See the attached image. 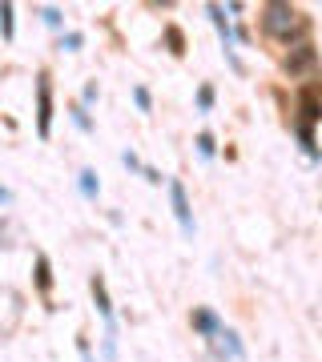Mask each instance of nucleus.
Returning <instances> with one entry per match:
<instances>
[{"label": "nucleus", "instance_id": "obj_5", "mask_svg": "<svg viewBox=\"0 0 322 362\" xmlns=\"http://www.w3.org/2000/svg\"><path fill=\"white\" fill-rule=\"evenodd\" d=\"M169 206H173V218H178L181 233L193 238V214H190V197H185V185L181 181H169Z\"/></svg>", "mask_w": 322, "mask_h": 362}, {"label": "nucleus", "instance_id": "obj_15", "mask_svg": "<svg viewBox=\"0 0 322 362\" xmlns=\"http://www.w3.org/2000/svg\"><path fill=\"white\" fill-rule=\"evenodd\" d=\"M197 153L206 157V161L218 153V145H214V137H209V133H202V137H197Z\"/></svg>", "mask_w": 322, "mask_h": 362}, {"label": "nucleus", "instance_id": "obj_12", "mask_svg": "<svg viewBox=\"0 0 322 362\" xmlns=\"http://www.w3.org/2000/svg\"><path fill=\"white\" fill-rule=\"evenodd\" d=\"M218 338H226V354H230V358H242L246 350H242V342H238V334H234V330H226V326H222V334Z\"/></svg>", "mask_w": 322, "mask_h": 362}, {"label": "nucleus", "instance_id": "obj_16", "mask_svg": "<svg viewBox=\"0 0 322 362\" xmlns=\"http://www.w3.org/2000/svg\"><path fill=\"white\" fill-rule=\"evenodd\" d=\"M197 109H202V113H209V109H214V89H209V85H202V89H197Z\"/></svg>", "mask_w": 322, "mask_h": 362}, {"label": "nucleus", "instance_id": "obj_10", "mask_svg": "<svg viewBox=\"0 0 322 362\" xmlns=\"http://www.w3.org/2000/svg\"><path fill=\"white\" fill-rule=\"evenodd\" d=\"M69 113H73V125H77L81 133H93V117L85 113V105H69Z\"/></svg>", "mask_w": 322, "mask_h": 362}, {"label": "nucleus", "instance_id": "obj_6", "mask_svg": "<svg viewBox=\"0 0 322 362\" xmlns=\"http://www.w3.org/2000/svg\"><path fill=\"white\" fill-rule=\"evenodd\" d=\"M298 129H314V121H318V93H314V85H306L302 89V97H298Z\"/></svg>", "mask_w": 322, "mask_h": 362}, {"label": "nucleus", "instance_id": "obj_14", "mask_svg": "<svg viewBox=\"0 0 322 362\" xmlns=\"http://www.w3.org/2000/svg\"><path fill=\"white\" fill-rule=\"evenodd\" d=\"M133 101H137V109H142V113H149V109H154V97H149V89H142V85L133 89Z\"/></svg>", "mask_w": 322, "mask_h": 362}, {"label": "nucleus", "instance_id": "obj_13", "mask_svg": "<svg viewBox=\"0 0 322 362\" xmlns=\"http://www.w3.org/2000/svg\"><path fill=\"white\" fill-rule=\"evenodd\" d=\"M0 33H4V40H13V4L8 0L0 4Z\"/></svg>", "mask_w": 322, "mask_h": 362}, {"label": "nucleus", "instance_id": "obj_1", "mask_svg": "<svg viewBox=\"0 0 322 362\" xmlns=\"http://www.w3.org/2000/svg\"><path fill=\"white\" fill-rule=\"evenodd\" d=\"M262 28H266V37L282 40V45L306 40V16L298 8H290V4H266L262 8Z\"/></svg>", "mask_w": 322, "mask_h": 362}, {"label": "nucleus", "instance_id": "obj_7", "mask_svg": "<svg viewBox=\"0 0 322 362\" xmlns=\"http://www.w3.org/2000/svg\"><path fill=\"white\" fill-rule=\"evenodd\" d=\"M190 322H193V330H197L202 338H218V334H222V318H218L214 310H206V306H197Z\"/></svg>", "mask_w": 322, "mask_h": 362}, {"label": "nucleus", "instance_id": "obj_9", "mask_svg": "<svg viewBox=\"0 0 322 362\" xmlns=\"http://www.w3.org/2000/svg\"><path fill=\"white\" fill-rule=\"evenodd\" d=\"M77 189H81V197H89V202H97V194H101V181H97V173H93V169H81Z\"/></svg>", "mask_w": 322, "mask_h": 362}, {"label": "nucleus", "instance_id": "obj_4", "mask_svg": "<svg viewBox=\"0 0 322 362\" xmlns=\"http://www.w3.org/2000/svg\"><path fill=\"white\" fill-rule=\"evenodd\" d=\"M206 13H209V21H214V28H218L230 69H238V73H242V61H238V52H234V33H230V21H226V8H222V4H206Z\"/></svg>", "mask_w": 322, "mask_h": 362}, {"label": "nucleus", "instance_id": "obj_11", "mask_svg": "<svg viewBox=\"0 0 322 362\" xmlns=\"http://www.w3.org/2000/svg\"><path fill=\"white\" fill-rule=\"evenodd\" d=\"M37 286H40V294H49V286H52V274H49V258L40 254L37 258Z\"/></svg>", "mask_w": 322, "mask_h": 362}, {"label": "nucleus", "instance_id": "obj_22", "mask_svg": "<svg viewBox=\"0 0 322 362\" xmlns=\"http://www.w3.org/2000/svg\"><path fill=\"white\" fill-rule=\"evenodd\" d=\"M0 206H13V189H4V185H0Z\"/></svg>", "mask_w": 322, "mask_h": 362}, {"label": "nucleus", "instance_id": "obj_17", "mask_svg": "<svg viewBox=\"0 0 322 362\" xmlns=\"http://www.w3.org/2000/svg\"><path fill=\"white\" fill-rule=\"evenodd\" d=\"M81 45H85V37H81V33H64V37H61V49L64 52H77Z\"/></svg>", "mask_w": 322, "mask_h": 362}, {"label": "nucleus", "instance_id": "obj_21", "mask_svg": "<svg viewBox=\"0 0 322 362\" xmlns=\"http://www.w3.org/2000/svg\"><path fill=\"white\" fill-rule=\"evenodd\" d=\"M77 350H81V362H97V358H93V350L85 346V342H77Z\"/></svg>", "mask_w": 322, "mask_h": 362}, {"label": "nucleus", "instance_id": "obj_8", "mask_svg": "<svg viewBox=\"0 0 322 362\" xmlns=\"http://www.w3.org/2000/svg\"><path fill=\"white\" fill-rule=\"evenodd\" d=\"M89 290H93V302H97V314L105 318V330H117V322H113V306H109V294H105V282H101V278H93Z\"/></svg>", "mask_w": 322, "mask_h": 362}, {"label": "nucleus", "instance_id": "obj_20", "mask_svg": "<svg viewBox=\"0 0 322 362\" xmlns=\"http://www.w3.org/2000/svg\"><path fill=\"white\" fill-rule=\"evenodd\" d=\"M121 161H125L129 169H142V161H137V153H121Z\"/></svg>", "mask_w": 322, "mask_h": 362}, {"label": "nucleus", "instance_id": "obj_19", "mask_svg": "<svg viewBox=\"0 0 322 362\" xmlns=\"http://www.w3.org/2000/svg\"><path fill=\"white\" fill-rule=\"evenodd\" d=\"M166 40L173 45L169 52H181V33H178V28H166Z\"/></svg>", "mask_w": 322, "mask_h": 362}, {"label": "nucleus", "instance_id": "obj_2", "mask_svg": "<svg viewBox=\"0 0 322 362\" xmlns=\"http://www.w3.org/2000/svg\"><path fill=\"white\" fill-rule=\"evenodd\" d=\"M37 133H40V141L52 133V77L49 73L37 77Z\"/></svg>", "mask_w": 322, "mask_h": 362}, {"label": "nucleus", "instance_id": "obj_18", "mask_svg": "<svg viewBox=\"0 0 322 362\" xmlns=\"http://www.w3.org/2000/svg\"><path fill=\"white\" fill-rule=\"evenodd\" d=\"M40 21H45L49 28H61V8H52V4L49 8H40Z\"/></svg>", "mask_w": 322, "mask_h": 362}, {"label": "nucleus", "instance_id": "obj_3", "mask_svg": "<svg viewBox=\"0 0 322 362\" xmlns=\"http://www.w3.org/2000/svg\"><path fill=\"white\" fill-rule=\"evenodd\" d=\"M314 65H318V52H314L310 40H298L294 49L286 52V73H290V77H310Z\"/></svg>", "mask_w": 322, "mask_h": 362}]
</instances>
